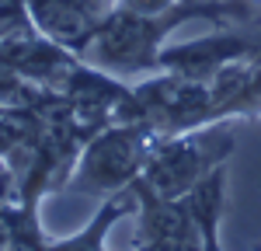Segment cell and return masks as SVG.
Here are the masks:
<instances>
[{"instance_id":"cell-5","label":"cell","mask_w":261,"mask_h":251,"mask_svg":"<svg viewBox=\"0 0 261 251\" xmlns=\"http://www.w3.org/2000/svg\"><path fill=\"white\" fill-rule=\"evenodd\" d=\"M254 53H261V18L247 21V24H223V28L192 42L164 45L161 70L213 81L223 66L244 60V56H254Z\"/></svg>"},{"instance_id":"cell-4","label":"cell","mask_w":261,"mask_h":251,"mask_svg":"<svg viewBox=\"0 0 261 251\" xmlns=\"http://www.w3.org/2000/svg\"><path fill=\"white\" fill-rule=\"evenodd\" d=\"M122 122H143L157 136H174V133L220 122L213 105V84L171 73V70L133 81V102L125 108Z\"/></svg>"},{"instance_id":"cell-3","label":"cell","mask_w":261,"mask_h":251,"mask_svg":"<svg viewBox=\"0 0 261 251\" xmlns=\"http://www.w3.org/2000/svg\"><path fill=\"white\" fill-rule=\"evenodd\" d=\"M161 136L143 122H108L84 143L73 174L63 192L87 195V199H108L140 178L150 150Z\"/></svg>"},{"instance_id":"cell-7","label":"cell","mask_w":261,"mask_h":251,"mask_svg":"<svg viewBox=\"0 0 261 251\" xmlns=\"http://www.w3.org/2000/svg\"><path fill=\"white\" fill-rule=\"evenodd\" d=\"M28 11L45 39L60 42L81 56L112 14L108 7L91 4V0H28Z\"/></svg>"},{"instance_id":"cell-9","label":"cell","mask_w":261,"mask_h":251,"mask_svg":"<svg viewBox=\"0 0 261 251\" xmlns=\"http://www.w3.org/2000/svg\"><path fill=\"white\" fill-rule=\"evenodd\" d=\"M35 21L28 11V0H0V42L14 39L21 32H32Z\"/></svg>"},{"instance_id":"cell-11","label":"cell","mask_w":261,"mask_h":251,"mask_svg":"<svg viewBox=\"0 0 261 251\" xmlns=\"http://www.w3.org/2000/svg\"><path fill=\"white\" fill-rule=\"evenodd\" d=\"M11 220H14V203H0V251L11 244Z\"/></svg>"},{"instance_id":"cell-10","label":"cell","mask_w":261,"mask_h":251,"mask_svg":"<svg viewBox=\"0 0 261 251\" xmlns=\"http://www.w3.org/2000/svg\"><path fill=\"white\" fill-rule=\"evenodd\" d=\"M0 203H18V182L4 157H0Z\"/></svg>"},{"instance_id":"cell-12","label":"cell","mask_w":261,"mask_h":251,"mask_svg":"<svg viewBox=\"0 0 261 251\" xmlns=\"http://www.w3.org/2000/svg\"><path fill=\"white\" fill-rule=\"evenodd\" d=\"M254 251H261V244H258V248H254Z\"/></svg>"},{"instance_id":"cell-8","label":"cell","mask_w":261,"mask_h":251,"mask_svg":"<svg viewBox=\"0 0 261 251\" xmlns=\"http://www.w3.org/2000/svg\"><path fill=\"white\" fill-rule=\"evenodd\" d=\"M133 213H136V192H133V188H122L115 195L101 199L98 213H94L77 234L60 237V241L49 237V251H112L108 248L112 227H115L119 220H125V216H133Z\"/></svg>"},{"instance_id":"cell-1","label":"cell","mask_w":261,"mask_h":251,"mask_svg":"<svg viewBox=\"0 0 261 251\" xmlns=\"http://www.w3.org/2000/svg\"><path fill=\"white\" fill-rule=\"evenodd\" d=\"M188 21H213L223 28V24L258 21V14H254V0H185L167 14H133L115 7L94 42L84 49V60L129 84L143 81L150 73H161L164 45Z\"/></svg>"},{"instance_id":"cell-2","label":"cell","mask_w":261,"mask_h":251,"mask_svg":"<svg viewBox=\"0 0 261 251\" xmlns=\"http://www.w3.org/2000/svg\"><path fill=\"white\" fill-rule=\"evenodd\" d=\"M233 150H237L233 122H209L188 133L161 136L150 150L140 178L129 188L161 195V199H181L199 182H205L216 167L226 164Z\"/></svg>"},{"instance_id":"cell-6","label":"cell","mask_w":261,"mask_h":251,"mask_svg":"<svg viewBox=\"0 0 261 251\" xmlns=\"http://www.w3.org/2000/svg\"><path fill=\"white\" fill-rule=\"evenodd\" d=\"M133 251H202V230L181 199H161L136 192Z\"/></svg>"}]
</instances>
